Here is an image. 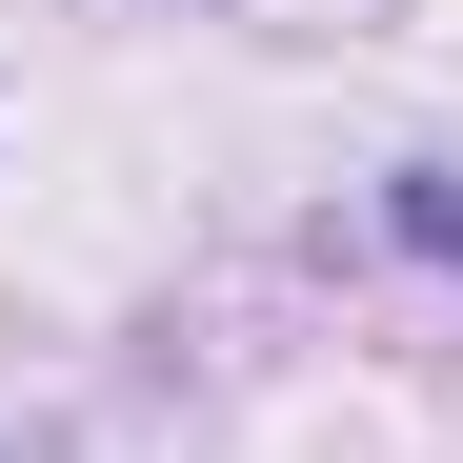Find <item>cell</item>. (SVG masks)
<instances>
[{"label": "cell", "mask_w": 463, "mask_h": 463, "mask_svg": "<svg viewBox=\"0 0 463 463\" xmlns=\"http://www.w3.org/2000/svg\"><path fill=\"white\" fill-rule=\"evenodd\" d=\"M0 463H41V443H0Z\"/></svg>", "instance_id": "1"}]
</instances>
